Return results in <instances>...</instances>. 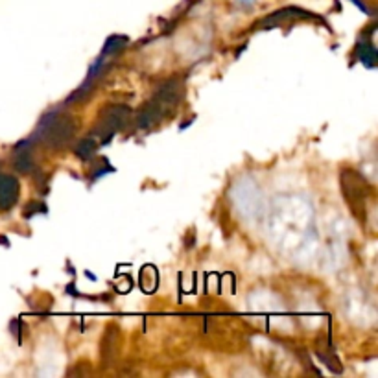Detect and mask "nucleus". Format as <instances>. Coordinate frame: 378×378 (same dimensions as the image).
I'll use <instances>...</instances> for the list:
<instances>
[{"label":"nucleus","mask_w":378,"mask_h":378,"mask_svg":"<svg viewBox=\"0 0 378 378\" xmlns=\"http://www.w3.org/2000/svg\"><path fill=\"white\" fill-rule=\"evenodd\" d=\"M76 133V122L72 116L61 115L60 109L46 113L37 126L32 140H39L52 150H60L72 140Z\"/></svg>","instance_id":"nucleus-1"},{"label":"nucleus","mask_w":378,"mask_h":378,"mask_svg":"<svg viewBox=\"0 0 378 378\" xmlns=\"http://www.w3.org/2000/svg\"><path fill=\"white\" fill-rule=\"evenodd\" d=\"M129 113V106H124V104H111L106 109L101 111L100 118L94 124V131L92 133L96 135L101 140V144H109V140L118 133L120 129L126 126V120H128Z\"/></svg>","instance_id":"nucleus-2"},{"label":"nucleus","mask_w":378,"mask_h":378,"mask_svg":"<svg viewBox=\"0 0 378 378\" xmlns=\"http://www.w3.org/2000/svg\"><path fill=\"white\" fill-rule=\"evenodd\" d=\"M341 184H343V196L347 199V205L352 211L356 218L364 216L365 220V196L369 192L367 181L355 170H343L341 174Z\"/></svg>","instance_id":"nucleus-3"},{"label":"nucleus","mask_w":378,"mask_h":378,"mask_svg":"<svg viewBox=\"0 0 378 378\" xmlns=\"http://www.w3.org/2000/svg\"><path fill=\"white\" fill-rule=\"evenodd\" d=\"M170 109V106L162 101L161 98L153 94L152 100H148L137 113V128L140 129H148L152 128L155 122L162 118L166 115V111Z\"/></svg>","instance_id":"nucleus-4"},{"label":"nucleus","mask_w":378,"mask_h":378,"mask_svg":"<svg viewBox=\"0 0 378 378\" xmlns=\"http://www.w3.org/2000/svg\"><path fill=\"white\" fill-rule=\"evenodd\" d=\"M18 198V181L11 175H0V207H13Z\"/></svg>","instance_id":"nucleus-5"},{"label":"nucleus","mask_w":378,"mask_h":378,"mask_svg":"<svg viewBox=\"0 0 378 378\" xmlns=\"http://www.w3.org/2000/svg\"><path fill=\"white\" fill-rule=\"evenodd\" d=\"M286 18H318V17L308 13V11H303V9L284 8V9H281V11H277V13L266 17L262 23H258V24H260V28H272V26H277L281 21H286Z\"/></svg>","instance_id":"nucleus-6"},{"label":"nucleus","mask_w":378,"mask_h":378,"mask_svg":"<svg viewBox=\"0 0 378 378\" xmlns=\"http://www.w3.org/2000/svg\"><path fill=\"white\" fill-rule=\"evenodd\" d=\"M33 146V140H23L17 146V155H15V168L18 172H32L35 168L33 157L30 153V148Z\"/></svg>","instance_id":"nucleus-7"},{"label":"nucleus","mask_w":378,"mask_h":378,"mask_svg":"<svg viewBox=\"0 0 378 378\" xmlns=\"http://www.w3.org/2000/svg\"><path fill=\"white\" fill-rule=\"evenodd\" d=\"M356 55H358V60L362 61L365 67L374 69V65H377V60H378V52L373 46V43L369 41V39L358 43V46H356Z\"/></svg>","instance_id":"nucleus-8"},{"label":"nucleus","mask_w":378,"mask_h":378,"mask_svg":"<svg viewBox=\"0 0 378 378\" xmlns=\"http://www.w3.org/2000/svg\"><path fill=\"white\" fill-rule=\"evenodd\" d=\"M126 45H128V37L126 35H111L106 45H104V50H101L100 55L101 57H109V55L122 50Z\"/></svg>","instance_id":"nucleus-9"},{"label":"nucleus","mask_w":378,"mask_h":378,"mask_svg":"<svg viewBox=\"0 0 378 378\" xmlns=\"http://www.w3.org/2000/svg\"><path fill=\"white\" fill-rule=\"evenodd\" d=\"M96 148H98V143L94 140V138H83V140H79L78 144H76V148H74V153H76V157H79V159H91L94 153H96Z\"/></svg>","instance_id":"nucleus-10"},{"label":"nucleus","mask_w":378,"mask_h":378,"mask_svg":"<svg viewBox=\"0 0 378 378\" xmlns=\"http://www.w3.org/2000/svg\"><path fill=\"white\" fill-rule=\"evenodd\" d=\"M39 212H46L45 203H43V201H32L30 205H28V209H26V216L32 218L33 214H39Z\"/></svg>","instance_id":"nucleus-11"},{"label":"nucleus","mask_w":378,"mask_h":378,"mask_svg":"<svg viewBox=\"0 0 378 378\" xmlns=\"http://www.w3.org/2000/svg\"><path fill=\"white\" fill-rule=\"evenodd\" d=\"M352 2H355V4H358L360 8H362V11H365V13H369V9H367V6L364 4V2H362V0H352Z\"/></svg>","instance_id":"nucleus-12"}]
</instances>
